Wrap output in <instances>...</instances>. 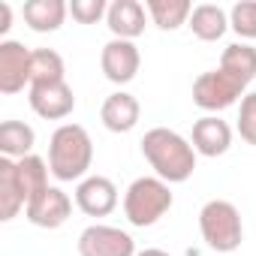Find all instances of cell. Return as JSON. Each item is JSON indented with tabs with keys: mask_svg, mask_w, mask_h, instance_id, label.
<instances>
[{
	"mask_svg": "<svg viewBox=\"0 0 256 256\" xmlns=\"http://www.w3.org/2000/svg\"><path fill=\"white\" fill-rule=\"evenodd\" d=\"M36 133L24 120H4L0 124V154L10 160H24L34 154Z\"/></svg>",
	"mask_w": 256,
	"mask_h": 256,
	"instance_id": "18",
	"label": "cell"
},
{
	"mask_svg": "<svg viewBox=\"0 0 256 256\" xmlns=\"http://www.w3.org/2000/svg\"><path fill=\"white\" fill-rule=\"evenodd\" d=\"M190 142L199 157H223L232 148V126L217 114H205L193 124Z\"/></svg>",
	"mask_w": 256,
	"mask_h": 256,
	"instance_id": "12",
	"label": "cell"
},
{
	"mask_svg": "<svg viewBox=\"0 0 256 256\" xmlns=\"http://www.w3.org/2000/svg\"><path fill=\"white\" fill-rule=\"evenodd\" d=\"M142 157L166 184H184L196 172V148L169 126H154L142 139Z\"/></svg>",
	"mask_w": 256,
	"mask_h": 256,
	"instance_id": "1",
	"label": "cell"
},
{
	"mask_svg": "<svg viewBox=\"0 0 256 256\" xmlns=\"http://www.w3.org/2000/svg\"><path fill=\"white\" fill-rule=\"evenodd\" d=\"M22 16L34 34H54L70 16V4H64V0H28Z\"/></svg>",
	"mask_w": 256,
	"mask_h": 256,
	"instance_id": "16",
	"label": "cell"
},
{
	"mask_svg": "<svg viewBox=\"0 0 256 256\" xmlns=\"http://www.w3.org/2000/svg\"><path fill=\"white\" fill-rule=\"evenodd\" d=\"M142 118V106L133 94L126 90H114L106 96L102 108H100V120L108 133H130L136 130V124Z\"/></svg>",
	"mask_w": 256,
	"mask_h": 256,
	"instance_id": "13",
	"label": "cell"
},
{
	"mask_svg": "<svg viewBox=\"0 0 256 256\" xmlns=\"http://www.w3.org/2000/svg\"><path fill=\"white\" fill-rule=\"evenodd\" d=\"M10 28H12V6L0 4V34H6Z\"/></svg>",
	"mask_w": 256,
	"mask_h": 256,
	"instance_id": "26",
	"label": "cell"
},
{
	"mask_svg": "<svg viewBox=\"0 0 256 256\" xmlns=\"http://www.w3.org/2000/svg\"><path fill=\"white\" fill-rule=\"evenodd\" d=\"M70 214H72V199L60 187H48L24 208V217L40 229H60L70 220Z\"/></svg>",
	"mask_w": 256,
	"mask_h": 256,
	"instance_id": "11",
	"label": "cell"
},
{
	"mask_svg": "<svg viewBox=\"0 0 256 256\" xmlns=\"http://www.w3.org/2000/svg\"><path fill=\"white\" fill-rule=\"evenodd\" d=\"M78 256H136V241L118 226L94 223L78 235Z\"/></svg>",
	"mask_w": 256,
	"mask_h": 256,
	"instance_id": "7",
	"label": "cell"
},
{
	"mask_svg": "<svg viewBox=\"0 0 256 256\" xmlns=\"http://www.w3.org/2000/svg\"><path fill=\"white\" fill-rule=\"evenodd\" d=\"M229 28L241 40H256V0H241L229 10Z\"/></svg>",
	"mask_w": 256,
	"mask_h": 256,
	"instance_id": "23",
	"label": "cell"
},
{
	"mask_svg": "<svg viewBox=\"0 0 256 256\" xmlns=\"http://www.w3.org/2000/svg\"><path fill=\"white\" fill-rule=\"evenodd\" d=\"M220 70H226L229 76H235L238 82H244V84H250L253 78H256V48L253 46H247V42H232V46H226L223 48V54H220V64H217Z\"/></svg>",
	"mask_w": 256,
	"mask_h": 256,
	"instance_id": "19",
	"label": "cell"
},
{
	"mask_svg": "<svg viewBox=\"0 0 256 256\" xmlns=\"http://www.w3.org/2000/svg\"><path fill=\"white\" fill-rule=\"evenodd\" d=\"M199 232L208 250L214 253H235L244 241L241 211L229 199H211L199 211Z\"/></svg>",
	"mask_w": 256,
	"mask_h": 256,
	"instance_id": "4",
	"label": "cell"
},
{
	"mask_svg": "<svg viewBox=\"0 0 256 256\" xmlns=\"http://www.w3.org/2000/svg\"><path fill=\"white\" fill-rule=\"evenodd\" d=\"M54 82H66L64 58L54 48H34V78H30V84H54Z\"/></svg>",
	"mask_w": 256,
	"mask_h": 256,
	"instance_id": "22",
	"label": "cell"
},
{
	"mask_svg": "<svg viewBox=\"0 0 256 256\" xmlns=\"http://www.w3.org/2000/svg\"><path fill=\"white\" fill-rule=\"evenodd\" d=\"M247 96V84L238 82L235 76H229L226 70H208L202 72L196 82H193V102L208 112V114H217L229 106H235L238 100Z\"/></svg>",
	"mask_w": 256,
	"mask_h": 256,
	"instance_id": "5",
	"label": "cell"
},
{
	"mask_svg": "<svg viewBox=\"0 0 256 256\" xmlns=\"http://www.w3.org/2000/svg\"><path fill=\"white\" fill-rule=\"evenodd\" d=\"M136 256H172V253H166V250H160V247H145V250H139Z\"/></svg>",
	"mask_w": 256,
	"mask_h": 256,
	"instance_id": "27",
	"label": "cell"
},
{
	"mask_svg": "<svg viewBox=\"0 0 256 256\" xmlns=\"http://www.w3.org/2000/svg\"><path fill=\"white\" fill-rule=\"evenodd\" d=\"M145 10H148L151 22L160 30H178L193 16V4H190V0H148Z\"/></svg>",
	"mask_w": 256,
	"mask_h": 256,
	"instance_id": "20",
	"label": "cell"
},
{
	"mask_svg": "<svg viewBox=\"0 0 256 256\" xmlns=\"http://www.w3.org/2000/svg\"><path fill=\"white\" fill-rule=\"evenodd\" d=\"M120 196H118V187L112 178L106 175H88L84 181H78L76 187V205L82 214L88 217H108L114 208H118Z\"/></svg>",
	"mask_w": 256,
	"mask_h": 256,
	"instance_id": "9",
	"label": "cell"
},
{
	"mask_svg": "<svg viewBox=\"0 0 256 256\" xmlns=\"http://www.w3.org/2000/svg\"><path fill=\"white\" fill-rule=\"evenodd\" d=\"M106 12H108L106 0H72L70 4V16L78 24H96L100 18H106Z\"/></svg>",
	"mask_w": 256,
	"mask_h": 256,
	"instance_id": "25",
	"label": "cell"
},
{
	"mask_svg": "<svg viewBox=\"0 0 256 256\" xmlns=\"http://www.w3.org/2000/svg\"><path fill=\"white\" fill-rule=\"evenodd\" d=\"M34 78V52L18 42V40H4L0 42V94H22L24 88L30 90Z\"/></svg>",
	"mask_w": 256,
	"mask_h": 256,
	"instance_id": "6",
	"label": "cell"
},
{
	"mask_svg": "<svg viewBox=\"0 0 256 256\" xmlns=\"http://www.w3.org/2000/svg\"><path fill=\"white\" fill-rule=\"evenodd\" d=\"M94 163V142L82 124H60L48 139V169L58 181H84Z\"/></svg>",
	"mask_w": 256,
	"mask_h": 256,
	"instance_id": "2",
	"label": "cell"
},
{
	"mask_svg": "<svg viewBox=\"0 0 256 256\" xmlns=\"http://www.w3.org/2000/svg\"><path fill=\"white\" fill-rule=\"evenodd\" d=\"M100 66L112 84H130L139 76L142 54H139L136 42H130V40H108L100 52Z\"/></svg>",
	"mask_w": 256,
	"mask_h": 256,
	"instance_id": "8",
	"label": "cell"
},
{
	"mask_svg": "<svg viewBox=\"0 0 256 256\" xmlns=\"http://www.w3.org/2000/svg\"><path fill=\"white\" fill-rule=\"evenodd\" d=\"M145 22H148V10L139 0H114L108 4L106 12V24L112 30V40H136L145 34Z\"/></svg>",
	"mask_w": 256,
	"mask_h": 256,
	"instance_id": "14",
	"label": "cell"
},
{
	"mask_svg": "<svg viewBox=\"0 0 256 256\" xmlns=\"http://www.w3.org/2000/svg\"><path fill=\"white\" fill-rule=\"evenodd\" d=\"M187 28L193 30L196 40L217 42L229 30V12L223 6H217V4H199V6H193V16H190Z\"/></svg>",
	"mask_w": 256,
	"mask_h": 256,
	"instance_id": "17",
	"label": "cell"
},
{
	"mask_svg": "<svg viewBox=\"0 0 256 256\" xmlns=\"http://www.w3.org/2000/svg\"><path fill=\"white\" fill-rule=\"evenodd\" d=\"M48 172H52L48 163H46L42 157H36V154L18 160V178H22V187H24V193H28V205L52 187V184H48Z\"/></svg>",
	"mask_w": 256,
	"mask_h": 256,
	"instance_id": "21",
	"label": "cell"
},
{
	"mask_svg": "<svg viewBox=\"0 0 256 256\" xmlns=\"http://www.w3.org/2000/svg\"><path fill=\"white\" fill-rule=\"evenodd\" d=\"M28 208V193L18 178V160L0 157V220L10 223Z\"/></svg>",
	"mask_w": 256,
	"mask_h": 256,
	"instance_id": "15",
	"label": "cell"
},
{
	"mask_svg": "<svg viewBox=\"0 0 256 256\" xmlns=\"http://www.w3.org/2000/svg\"><path fill=\"white\" fill-rule=\"evenodd\" d=\"M238 136L256 148V90H250L244 100H241V108H238Z\"/></svg>",
	"mask_w": 256,
	"mask_h": 256,
	"instance_id": "24",
	"label": "cell"
},
{
	"mask_svg": "<svg viewBox=\"0 0 256 256\" xmlns=\"http://www.w3.org/2000/svg\"><path fill=\"white\" fill-rule=\"evenodd\" d=\"M28 102L30 108L46 118V120H64L72 114L76 108V94L66 82H54V84H30L28 90Z\"/></svg>",
	"mask_w": 256,
	"mask_h": 256,
	"instance_id": "10",
	"label": "cell"
},
{
	"mask_svg": "<svg viewBox=\"0 0 256 256\" xmlns=\"http://www.w3.org/2000/svg\"><path fill=\"white\" fill-rule=\"evenodd\" d=\"M172 202H175V196H172V190H169V184L163 178L142 175L124 193V217L133 226H139V229H148L160 217L169 214Z\"/></svg>",
	"mask_w": 256,
	"mask_h": 256,
	"instance_id": "3",
	"label": "cell"
}]
</instances>
